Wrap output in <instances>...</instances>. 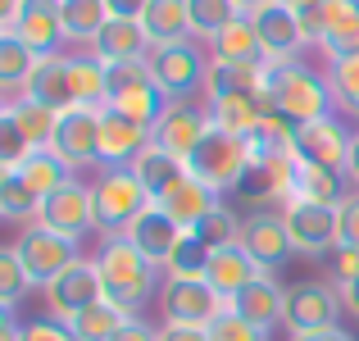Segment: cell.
<instances>
[{"label": "cell", "mask_w": 359, "mask_h": 341, "mask_svg": "<svg viewBox=\"0 0 359 341\" xmlns=\"http://www.w3.org/2000/svg\"><path fill=\"white\" fill-rule=\"evenodd\" d=\"M182 236H187V227H182V223H173L164 210H159V205H150V210L128 227V241L137 246L146 260H155L159 269L168 264V255L177 250V241H182Z\"/></svg>", "instance_id": "24"}, {"label": "cell", "mask_w": 359, "mask_h": 341, "mask_svg": "<svg viewBox=\"0 0 359 341\" xmlns=\"http://www.w3.org/2000/svg\"><path fill=\"white\" fill-rule=\"evenodd\" d=\"M69 82H73V100L87 109H105L109 100V64L96 55H69Z\"/></svg>", "instance_id": "32"}, {"label": "cell", "mask_w": 359, "mask_h": 341, "mask_svg": "<svg viewBox=\"0 0 359 341\" xmlns=\"http://www.w3.org/2000/svg\"><path fill=\"white\" fill-rule=\"evenodd\" d=\"M296 168H300L296 150H287V155H264V159H255L250 173H245V182H241V196L255 205V210H269L273 201L291 205V201H296Z\"/></svg>", "instance_id": "17"}, {"label": "cell", "mask_w": 359, "mask_h": 341, "mask_svg": "<svg viewBox=\"0 0 359 341\" xmlns=\"http://www.w3.org/2000/svg\"><path fill=\"white\" fill-rule=\"evenodd\" d=\"M114 341H159V328H150L146 319H132L128 328H118Z\"/></svg>", "instance_id": "50"}, {"label": "cell", "mask_w": 359, "mask_h": 341, "mask_svg": "<svg viewBox=\"0 0 359 341\" xmlns=\"http://www.w3.org/2000/svg\"><path fill=\"white\" fill-rule=\"evenodd\" d=\"M278 5H287L291 14H309V9H318L323 0H278Z\"/></svg>", "instance_id": "56"}, {"label": "cell", "mask_w": 359, "mask_h": 341, "mask_svg": "<svg viewBox=\"0 0 359 341\" xmlns=\"http://www.w3.org/2000/svg\"><path fill=\"white\" fill-rule=\"evenodd\" d=\"M214 205H219V196H214L205 182H196L191 173H187L182 182H173V187H168V196H159V210H164L173 223H182L187 232H191V227L201 223L205 214L214 210Z\"/></svg>", "instance_id": "27"}, {"label": "cell", "mask_w": 359, "mask_h": 341, "mask_svg": "<svg viewBox=\"0 0 359 341\" xmlns=\"http://www.w3.org/2000/svg\"><path fill=\"white\" fill-rule=\"evenodd\" d=\"M0 32H14L23 46H32L41 60H55L60 46L69 41L64 36V14H60V0H23L14 14V23H5Z\"/></svg>", "instance_id": "15"}, {"label": "cell", "mask_w": 359, "mask_h": 341, "mask_svg": "<svg viewBox=\"0 0 359 341\" xmlns=\"http://www.w3.org/2000/svg\"><path fill=\"white\" fill-rule=\"evenodd\" d=\"M291 246L300 255H332L341 246V214L337 205H314V201H291L282 205Z\"/></svg>", "instance_id": "12"}, {"label": "cell", "mask_w": 359, "mask_h": 341, "mask_svg": "<svg viewBox=\"0 0 359 341\" xmlns=\"http://www.w3.org/2000/svg\"><path fill=\"white\" fill-rule=\"evenodd\" d=\"M291 341H355L346 328H323V333H300V337H291Z\"/></svg>", "instance_id": "53"}, {"label": "cell", "mask_w": 359, "mask_h": 341, "mask_svg": "<svg viewBox=\"0 0 359 341\" xmlns=\"http://www.w3.org/2000/svg\"><path fill=\"white\" fill-rule=\"evenodd\" d=\"M159 341H210V328H187V323H164Z\"/></svg>", "instance_id": "49"}, {"label": "cell", "mask_w": 359, "mask_h": 341, "mask_svg": "<svg viewBox=\"0 0 359 341\" xmlns=\"http://www.w3.org/2000/svg\"><path fill=\"white\" fill-rule=\"evenodd\" d=\"M23 96L36 100V105H46V109H55V114L78 105V100H73V82H69V55H55V60L36 64V73L27 78Z\"/></svg>", "instance_id": "26"}, {"label": "cell", "mask_w": 359, "mask_h": 341, "mask_svg": "<svg viewBox=\"0 0 359 341\" xmlns=\"http://www.w3.org/2000/svg\"><path fill=\"white\" fill-rule=\"evenodd\" d=\"M327 82H332V100L351 119H359V55H337L327 60Z\"/></svg>", "instance_id": "40"}, {"label": "cell", "mask_w": 359, "mask_h": 341, "mask_svg": "<svg viewBox=\"0 0 359 341\" xmlns=\"http://www.w3.org/2000/svg\"><path fill=\"white\" fill-rule=\"evenodd\" d=\"M132 173L141 178V187L150 192V201L159 205V196H168V187H173V182H182V178H187V159L168 155V150H159L155 141H150V146L137 155Z\"/></svg>", "instance_id": "31"}, {"label": "cell", "mask_w": 359, "mask_h": 341, "mask_svg": "<svg viewBox=\"0 0 359 341\" xmlns=\"http://www.w3.org/2000/svg\"><path fill=\"white\" fill-rule=\"evenodd\" d=\"M91 196H96V232L105 236V241L128 236V227L137 223L150 205H155L132 168H105L100 182L91 187Z\"/></svg>", "instance_id": "4"}, {"label": "cell", "mask_w": 359, "mask_h": 341, "mask_svg": "<svg viewBox=\"0 0 359 341\" xmlns=\"http://www.w3.org/2000/svg\"><path fill=\"white\" fill-rule=\"evenodd\" d=\"M214 60L219 64H269V55H264V41L259 32H255V18L241 14L237 23H228L219 36L210 41Z\"/></svg>", "instance_id": "28"}, {"label": "cell", "mask_w": 359, "mask_h": 341, "mask_svg": "<svg viewBox=\"0 0 359 341\" xmlns=\"http://www.w3.org/2000/svg\"><path fill=\"white\" fill-rule=\"evenodd\" d=\"M109 109L128 114V119L146 123V128H155L159 114H164L173 100L159 91L155 73H150L146 60H128V64H109Z\"/></svg>", "instance_id": "5"}, {"label": "cell", "mask_w": 359, "mask_h": 341, "mask_svg": "<svg viewBox=\"0 0 359 341\" xmlns=\"http://www.w3.org/2000/svg\"><path fill=\"white\" fill-rule=\"evenodd\" d=\"M232 309H237L250 328L273 333V328L287 323V287H278V282H273V273H259L250 287H241L237 296H232Z\"/></svg>", "instance_id": "22"}, {"label": "cell", "mask_w": 359, "mask_h": 341, "mask_svg": "<svg viewBox=\"0 0 359 341\" xmlns=\"http://www.w3.org/2000/svg\"><path fill=\"white\" fill-rule=\"evenodd\" d=\"M96 300H105V282H100L96 260L69 264V269H64L60 278L46 287V309H50V319H60V323H69L73 314L91 309Z\"/></svg>", "instance_id": "14"}, {"label": "cell", "mask_w": 359, "mask_h": 341, "mask_svg": "<svg viewBox=\"0 0 359 341\" xmlns=\"http://www.w3.org/2000/svg\"><path fill=\"white\" fill-rule=\"evenodd\" d=\"M341 305H346V314L359 319V282H346L341 287Z\"/></svg>", "instance_id": "54"}, {"label": "cell", "mask_w": 359, "mask_h": 341, "mask_svg": "<svg viewBox=\"0 0 359 341\" xmlns=\"http://www.w3.org/2000/svg\"><path fill=\"white\" fill-rule=\"evenodd\" d=\"M255 32H259V41H264V55H269V64L273 60H296L300 51L309 46V36H305V27H300V14H291L287 5H264V9H255Z\"/></svg>", "instance_id": "21"}, {"label": "cell", "mask_w": 359, "mask_h": 341, "mask_svg": "<svg viewBox=\"0 0 359 341\" xmlns=\"http://www.w3.org/2000/svg\"><path fill=\"white\" fill-rule=\"evenodd\" d=\"M164 323H187V328H210L232 300H223L205 278H164L159 287Z\"/></svg>", "instance_id": "10"}, {"label": "cell", "mask_w": 359, "mask_h": 341, "mask_svg": "<svg viewBox=\"0 0 359 341\" xmlns=\"http://www.w3.org/2000/svg\"><path fill=\"white\" fill-rule=\"evenodd\" d=\"M259 264L245 255V246H223V250H210V269H205V282L219 291L223 300H232L241 287H250L259 278Z\"/></svg>", "instance_id": "25"}, {"label": "cell", "mask_w": 359, "mask_h": 341, "mask_svg": "<svg viewBox=\"0 0 359 341\" xmlns=\"http://www.w3.org/2000/svg\"><path fill=\"white\" fill-rule=\"evenodd\" d=\"M14 173L27 182V192H32L36 201H46L50 192H60V187L73 178V173H69V164H64L55 150H32V155H27L23 164L14 168Z\"/></svg>", "instance_id": "36"}, {"label": "cell", "mask_w": 359, "mask_h": 341, "mask_svg": "<svg viewBox=\"0 0 359 341\" xmlns=\"http://www.w3.org/2000/svg\"><path fill=\"white\" fill-rule=\"evenodd\" d=\"M36 223H46L50 232L69 236V241H82V236L96 227V196H91V187H82L78 178H69L60 192H50L41 201Z\"/></svg>", "instance_id": "13"}, {"label": "cell", "mask_w": 359, "mask_h": 341, "mask_svg": "<svg viewBox=\"0 0 359 341\" xmlns=\"http://www.w3.org/2000/svg\"><path fill=\"white\" fill-rule=\"evenodd\" d=\"M309 46L337 60V55H359V0H323L318 9L300 14Z\"/></svg>", "instance_id": "8"}, {"label": "cell", "mask_w": 359, "mask_h": 341, "mask_svg": "<svg viewBox=\"0 0 359 341\" xmlns=\"http://www.w3.org/2000/svg\"><path fill=\"white\" fill-rule=\"evenodd\" d=\"M36 64H41V55L32 51V46H23L14 32H0V87H5V96H23L27 78L36 73Z\"/></svg>", "instance_id": "34"}, {"label": "cell", "mask_w": 359, "mask_h": 341, "mask_svg": "<svg viewBox=\"0 0 359 341\" xmlns=\"http://www.w3.org/2000/svg\"><path fill=\"white\" fill-rule=\"evenodd\" d=\"M23 341H73L69 323H60V319H36V323H27Z\"/></svg>", "instance_id": "48"}, {"label": "cell", "mask_w": 359, "mask_h": 341, "mask_svg": "<svg viewBox=\"0 0 359 341\" xmlns=\"http://www.w3.org/2000/svg\"><path fill=\"white\" fill-rule=\"evenodd\" d=\"M96 269H100V282H105V300L128 309V314H137L159 287V264L146 260L128 236H114V241L100 246Z\"/></svg>", "instance_id": "2"}, {"label": "cell", "mask_w": 359, "mask_h": 341, "mask_svg": "<svg viewBox=\"0 0 359 341\" xmlns=\"http://www.w3.org/2000/svg\"><path fill=\"white\" fill-rule=\"evenodd\" d=\"M351 137L337 119H314L305 128H296V159L305 164H323V168H341L346 173V159H351Z\"/></svg>", "instance_id": "20"}, {"label": "cell", "mask_w": 359, "mask_h": 341, "mask_svg": "<svg viewBox=\"0 0 359 341\" xmlns=\"http://www.w3.org/2000/svg\"><path fill=\"white\" fill-rule=\"evenodd\" d=\"M5 119H14V128L23 132V141L32 150H50V141H55V128H60V114L55 109H46V105H36V100H27V96H14V100H5Z\"/></svg>", "instance_id": "30"}, {"label": "cell", "mask_w": 359, "mask_h": 341, "mask_svg": "<svg viewBox=\"0 0 359 341\" xmlns=\"http://www.w3.org/2000/svg\"><path fill=\"white\" fill-rule=\"evenodd\" d=\"M187 14H191V36L214 41L228 23L241 18V9L232 5V0H187Z\"/></svg>", "instance_id": "39"}, {"label": "cell", "mask_w": 359, "mask_h": 341, "mask_svg": "<svg viewBox=\"0 0 359 341\" xmlns=\"http://www.w3.org/2000/svg\"><path fill=\"white\" fill-rule=\"evenodd\" d=\"M27 155H32V146L23 141V132L14 128V119L0 114V168H18Z\"/></svg>", "instance_id": "45"}, {"label": "cell", "mask_w": 359, "mask_h": 341, "mask_svg": "<svg viewBox=\"0 0 359 341\" xmlns=\"http://www.w3.org/2000/svg\"><path fill=\"white\" fill-rule=\"evenodd\" d=\"M327 269H332V282L346 287V282H359V246H337L327 255Z\"/></svg>", "instance_id": "46"}, {"label": "cell", "mask_w": 359, "mask_h": 341, "mask_svg": "<svg viewBox=\"0 0 359 341\" xmlns=\"http://www.w3.org/2000/svg\"><path fill=\"white\" fill-rule=\"evenodd\" d=\"M205 269H210V246L196 232H187L182 241H177V250L168 255L164 278H205Z\"/></svg>", "instance_id": "42"}, {"label": "cell", "mask_w": 359, "mask_h": 341, "mask_svg": "<svg viewBox=\"0 0 359 341\" xmlns=\"http://www.w3.org/2000/svg\"><path fill=\"white\" fill-rule=\"evenodd\" d=\"M337 214H341V246H359V192L346 196Z\"/></svg>", "instance_id": "47"}, {"label": "cell", "mask_w": 359, "mask_h": 341, "mask_svg": "<svg viewBox=\"0 0 359 341\" xmlns=\"http://www.w3.org/2000/svg\"><path fill=\"white\" fill-rule=\"evenodd\" d=\"M191 232L201 236V241L210 246V250H223V246H241V219H237V214H232L223 201L214 205V210L205 214V219L196 223Z\"/></svg>", "instance_id": "41"}, {"label": "cell", "mask_w": 359, "mask_h": 341, "mask_svg": "<svg viewBox=\"0 0 359 341\" xmlns=\"http://www.w3.org/2000/svg\"><path fill=\"white\" fill-rule=\"evenodd\" d=\"M155 51L146 36V27H141V18H114L109 14V23L100 27V36L91 41V55L105 64H128V60H146V55Z\"/></svg>", "instance_id": "23"}, {"label": "cell", "mask_w": 359, "mask_h": 341, "mask_svg": "<svg viewBox=\"0 0 359 341\" xmlns=\"http://www.w3.org/2000/svg\"><path fill=\"white\" fill-rule=\"evenodd\" d=\"M346 182H351V178H346L341 168H323V164H305V159H300V168H296V201L341 205L346 196H351Z\"/></svg>", "instance_id": "33"}, {"label": "cell", "mask_w": 359, "mask_h": 341, "mask_svg": "<svg viewBox=\"0 0 359 341\" xmlns=\"http://www.w3.org/2000/svg\"><path fill=\"white\" fill-rule=\"evenodd\" d=\"M146 146H150L146 123L128 119V114H118L109 105L100 109V159H105V168H132Z\"/></svg>", "instance_id": "19"}, {"label": "cell", "mask_w": 359, "mask_h": 341, "mask_svg": "<svg viewBox=\"0 0 359 341\" xmlns=\"http://www.w3.org/2000/svg\"><path fill=\"white\" fill-rule=\"evenodd\" d=\"M60 14H64V36L69 41H96L100 27L109 23V5L105 0H60Z\"/></svg>", "instance_id": "37"}, {"label": "cell", "mask_w": 359, "mask_h": 341, "mask_svg": "<svg viewBox=\"0 0 359 341\" xmlns=\"http://www.w3.org/2000/svg\"><path fill=\"white\" fill-rule=\"evenodd\" d=\"M264 82H269L273 109L287 123H296V128H305V123H314V119H332V105H337L332 82H327L323 73H314L309 64L273 60L269 73H264Z\"/></svg>", "instance_id": "1"}, {"label": "cell", "mask_w": 359, "mask_h": 341, "mask_svg": "<svg viewBox=\"0 0 359 341\" xmlns=\"http://www.w3.org/2000/svg\"><path fill=\"white\" fill-rule=\"evenodd\" d=\"M250 164H255L250 141L237 137V132L210 128V132H205V141L196 146V155L187 159V173H191L196 182H205L214 196H223V192H241Z\"/></svg>", "instance_id": "3"}, {"label": "cell", "mask_w": 359, "mask_h": 341, "mask_svg": "<svg viewBox=\"0 0 359 341\" xmlns=\"http://www.w3.org/2000/svg\"><path fill=\"white\" fill-rule=\"evenodd\" d=\"M105 5H109V14H114V18H141L150 0H105Z\"/></svg>", "instance_id": "51"}, {"label": "cell", "mask_w": 359, "mask_h": 341, "mask_svg": "<svg viewBox=\"0 0 359 341\" xmlns=\"http://www.w3.org/2000/svg\"><path fill=\"white\" fill-rule=\"evenodd\" d=\"M346 178H351V182L359 187V132L351 137V159H346Z\"/></svg>", "instance_id": "55"}, {"label": "cell", "mask_w": 359, "mask_h": 341, "mask_svg": "<svg viewBox=\"0 0 359 341\" xmlns=\"http://www.w3.org/2000/svg\"><path fill=\"white\" fill-rule=\"evenodd\" d=\"M27 287H32V278H27L23 260L14 255V246H5V250H0V305L14 309L18 300H23Z\"/></svg>", "instance_id": "43"}, {"label": "cell", "mask_w": 359, "mask_h": 341, "mask_svg": "<svg viewBox=\"0 0 359 341\" xmlns=\"http://www.w3.org/2000/svg\"><path fill=\"white\" fill-rule=\"evenodd\" d=\"M14 255L23 260L27 278H32V287H50L55 278H60L69 264H78V241H69V236L50 232L46 223H27L23 232H18L14 241Z\"/></svg>", "instance_id": "6"}, {"label": "cell", "mask_w": 359, "mask_h": 341, "mask_svg": "<svg viewBox=\"0 0 359 341\" xmlns=\"http://www.w3.org/2000/svg\"><path fill=\"white\" fill-rule=\"evenodd\" d=\"M0 214L9 223H36V214H41V201L27 192V182L14 168H0Z\"/></svg>", "instance_id": "38"}, {"label": "cell", "mask_w": 359, "mask_h": 341, "mask_svg": "<svg viewBox=\"0 0 359 341\" xmlns=\"http://www.w3.org/2000/svg\"><path fill=\"white\" fill-rule=\"evenodd\" d=\"M210 341H269V333H259V328H250L237 309H223L219 319L210 323Z\"/></svg>", "instance_id": "44"}, {"label": "cell", "mask_w": 359, "mask_h": 341, "mask_svg": "<svg viewBox=\"0 0 359 341\" xmlns=\"http://www.w3.org/2000/svg\"><path fill=\"white\" fill-rule=\"evenodd\" d=\"M132 319H137V314L109 305V300H96L91 309H82V314L69 319V333H73V341H114V333L128 328Z\"/></svg>", "instance_id": "35"}, {"label": "cell", "mask_w": 359, "mask_h": 341, "mask_svg": "<svg viewBox=\"0 0 359 341\" xmlns=\"http://www.w3.org/2000/svg\"><path fill=\"white\" fill-rule=\"evenodd\" d=\"M150 73H155L159 91H164L168 100H191L196 91H205V73H210V64H205V51L196 41H177V46H155V51L146 55Z\"/></svg>", "instance_id": "7"}, {"label": "cell", "mask_w": 359, "mask_h": 341, "mask_svg": "<svg viewBox=\"0 0 359 341\" xmlns=\"http://www.w3.org/2000/svg\"><path fill=\"white\" fill-rule=\"evenodd\" d=\"M241 246H245V255H250L264 273H273L278 264H287V255L296 250L282 210H250L245 214L241 219Z\"/></svg>", "instance_id": "18"}, {"label": "cell", "mask_w": 359, "mask_h": 341, "mask_svg": "<svg viewBox=\"0 0 359 341\" xmlns=\"http://www.w3.org/2000/svg\"><path fill=\"white\" fill-rule=\"evenodd\" d=\"M341 287L337 282H318V278H305V282H291L287 287V333L300 337V333H323V328H337L341 319Z\"/></svg>", "instance_id": "9"}, {"label": "cell", "mask_w": 359, "mask_h": 341, "mask_svg": "<svg viewBox=\"0 0 359 341\" xmlns=\"http://www.w3.org/2000/svg\"><path fill=\"white\" fill-rule=\"evenodd\" d=\"M50 150L69 164V173L78 178L82 168H96L105 164L100 159V109H87V105H73L60 114V128H55V141Z\"/></svg>", "instance_id": "11"}, {"label": "cell", "mask_w": 359, "mask_h": 341, "mask_svg": "<svg viewBox=\"0 0 359 341\" xmlns=\"http://www.w3.org/2000/svg\"><path fill=\"white\" fill-rule=\"evenodd\" d=\"M23 333L27 328L14 319V309H5V314H0V341H23Z\"/></svg>", "instance_id": "52"}, {"label": "cell", "mask_w": 359, "mask_h": 341, "mask_svg": "<svg viewBox=\"0 0 359 341\" xmlns=\"http://www.w3.org/2000/svg\"><path fill=\"white\" fill-rule=\"evenodd\" d=\"M150 46H177L191 41V14H187V0H150L146 14H141Z\"/></svg>", "instance_id": "29"}, {"label": "cell", "mask_w": 359, "mask_h": 341, "mask_svg": "<svg viewBox=\"0 0 359 341\" xmlns=\"http://www.w3.org/2000/svg\"><path fill=\"white\" fill-rule=\"evenodd\" d=\"M210 128H214V123H210V114H205V105L173 100V105L159 114V123L150 128V141H155L159 150H168V155H177V159H191Z\"/></svg>", "instance_id": "16"}, {"label": "cell", "mask_w": 359, "mask_h": 341, "mask_svg": "<svg viewBox=\"0 0 359 341\" xmlns=\"http://www.w3.org/2000/svg\"><path fill=\"white\" fill-rule=\"evenodd\" d=\"M232 5L241 9V14H255V9H264V5H273V0H232Z\"/></svg>", "instance_id": "57"}]
</instances>
